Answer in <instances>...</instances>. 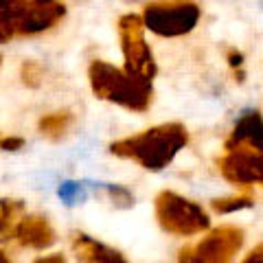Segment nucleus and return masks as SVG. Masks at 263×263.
<instances>
[{
	"label": "nucleus",
	"instance_id": "7ed1b4c3",
	"mask_svg": "<svg viewBox=\"0 0 263 263\" xmlns=\"http://www.w3.org/2000/svg\"><path fill=\"white\" fill-rule=\"evenodd\" d=\"M156 219L162 230L176 237H193L206 233L211 217L200 204L178 195L174 191H160L156 195Z\"/></svg>",
	"mask_w": 263,
	"mask_h": 263
},
{
	"label": "nucleus",
	"instance_id": "1a4fd4ad",
	"mask_svg": "<svg viewBox=\"0 0 263 263\" xmlns=\"http://www.w3.org/2000/svg\"><path fill=\"white\" fill-rule=\"evenodd\" d=\"M226 152H250V154H263V117L261 112L250 110L235 123L233 132L228 134L224 143Z\"/></svg>",
	"mask_w": 263,
	"mask_h": 263
},
{
	"label": "nucleus",
	"instance_id": "4be33fe9",
	"mask_svg": "<svg viewBox=\"0 0 263 263\" xmlns=\"http://www.w3.org/2000/svg\"><path fill=\"white\" fill-rule=\"evenodd\" d=\"M9 261V254H7L5 250H0V263H7Z\"/></svg>",
	"mask_w": 263,
	"mask_h": 263
},
{
	"label": "nucleus",
	"instance_id": "39448f33",
	"mask_svg": "<svg viewBox=\"0 0 263 263\" xmlns=\"http://www.w3.org/2000/svg\"><path fill=\"white\" fill-rule=\"evenodd\" d=\"M117 31L121 40V53H123V60H125V70L152 81L156 77V72H158V66H156L154 53L145 40L147 29H145L143 15H136V13L121 15L117 22Z\"/></svg>",
	"mask_w": 263,
	"mask_h": 263
},
{
	"label": "nucleus",
	"instance_id": "b1692460",
	"mask_svg": "<svg viewBox=\"0 0 263 263\" xmlns=\"http://www.w3.org/2000/svg\"><path fill=\"white\" fill-rule=\"evenodd\" d=\"M37 3H55V0H37Z\"/></svg>",
	"mask_w": 263,
	"mask_h": 263
},
{
	"label": "nucleus",
	"instance_id": "423d86ee",
	"mask_svg": "<svg viewBox=\"0 0 263 263\" xmlns=\"http://www.w3.org/2000/svg\"><path fill=\"white\" fill-rule=\"evenodd\" d=\"M243 239L246 237L239 226L224 224V226L213 228L195 246L180 250L178 259L189 263H226L241 250Z\"/></svg>",
	"mask_w": 263,
	"mask_h": 263
},
{
	"label": "nucleus",
	"instance_id": "aec40b11",
	"mask_svg": "<svg viewBox=\"0 0 263 263\" xmlns=\"http://www.w3.org/2000/svg\"><path fill=\"white\" fill-rule=\"evenodd\" d=\"M228 62H230V66H233V68H239V66H241V62H243V55L241 53H230L228 55Z\"/></svg>",
	"mask_w": 263,
	"mask_h": 263
},
{
	"label": "nucleus",
	"instance_id": "393cba45",
	"mask_svg": "<svg viewBox=\"0 0 263 263\" xmlns=\"http://www.w3.org/2000/svg\"><path fill=\"white\" fill-rule=\"evenodd\" d=\"M0 62H3V57H0Z\"/></svg>",
	"mask_w": 263,
	"mask_h": 263
},
{
	"label": "nucleus",
	"instance_id": "6e6552de",
	"mask_svg": "<svg viewBox=\"0 0 263 263\" xmlns=\"http://www.w3.org/2000/svg\"><path fill=\"white\" fill-rule=\"evenodd\" d=\"M219 174L228 182L239 186H252L263 184V154H250V152H226L217 160Z\"/></svg>",
	"mask_w": 263,
	"mask_h": 263
},
{
	"label": "nucleus",
	"instance_id": "4468645a",
	"mask_svg": "<svg viewBox=\"0 0 263 263\" xmlns=\"http://www.w3.org/2000/svg\"><path fill=\"white\" fill-rule=\"evenodd\" d=\"M252 197L250 195H233V197H217V200L211 202V206L219 215H228V213H235V211H243V209H250L252 206Z\"/></svg>",
	"mask_w": 263,
	"mask_h": 263
},
{
	"label": "nucleus",
	"instance_id": "412c9836",
	"mask_svg": "<svg viewBox=\"0 0 263 263\" xmlns=\"http://www.w3.org/2000/svg\"><path fill=\"white\" fill-rule=\"evenodd\" d=\"M37 261H40V263H44V261H57V263H62L64 257H62V254H55V257H40Z\"/></svg>",
	"mask_w": 263,
	"mask_h": 263
},
{
	"label": "nucleus",
	"instance_id": "ddd939ff",
	"mask_svg": "<svg viewBox=\"0 0 263 263\" xmlns=\"http://www.w3.org/2000/svg\"><path fill=\"white\" fill-rule=\"evenodd\" d=\"M72 121L75 119H72V114L68 110L53 112V114H46V117L40 119L37 129H40V134H44L48 138H53V141H57V138H62L66 132L70 129Z\"/></svg>",
	"mask_w": 263,
	"mask_h": 263
},
{
	"label": "nucleus",
	"instance_id": "9b49d317",
	"mask_svg": "<svg viewBox=\"0 0 263 263\" xmlns=\"http://www.w3.org/2000/svg\"><path fill=\"white\" fill-rule=\"evenodd\" d=\"M70 248L75 252L77 261H88V263H123L125 261V257H123L119 250H114L110 246L97 241L84 233L72 235Z\"/></svg>",
	"mask_w": 263,
	"mask_h": 263
},
{
	"label": "nucleus",
	"instance_id": "9d476101",
	"mask_svg": "<svg viewBox=\"0 0 263 263\" xmlns=\"http://www.w3.org/2000/svg\"><path fill=\"white\" fill-rule=\"evenodd\" d=\"M13 239L18 241L22 248L44 250L55 243L57 235H55V228L51 226V221L44 215H24L20 219L18 228H15Z\"/></svg>",
	"mask_w": 263,
	"mask_h": 263
},
{
	"label": "nucleus",
	"instance_id": "20e7f679",
	"mask_svg": "<svg viewBox=\"0 0 263 263\" xmlns=\"http://www.w3.org/2000/svg\"><path fill=\"white\" fill-rule=\"evenodd\" d=\"M200 18L202 9L193 0H152L143 9L145 29L158 37H182L197 27Z\"/></svg>",
	"mask_w": 263,
	"mask_h": 263
},
{
	"label": "nucleus",
	"instance_id": "f3484780",
	"mask_svg": "<svg viewBox=\"0 0 263 263\" xmlns=\"http://www.w3.org/2000/svg\"><path fill=\"white\" fill-rule=\"evenodd\" d=\"M60 197L68 204H75L77 200H81V186L77 182H64L60 186Z\"/></svg>",
	"mask_w": 263,
	"mask_h": 263
},
{
	"label": "nucleus",
	"instance_id": "6ab92c4d",
	"mask_svg": "<svg viewBox=\"0 0 263 263\" xmlns=\"http://www.w3.org/2000/svg\"><path fill=\"white\" fill-rule=\"evenodd\" d=\"M243 261H246V263H252V261H254V263H263V243H259L257 248H252L250 254H248V257H246Z\"/></svg>",
	"mask_w": 263,
	"mask_h": 263
},
{
	"label": "nucleus",
	"instance_id": "f8f14e48",
	"mask_svg": "<svg viewBox=\"0 0 263 263\" xmlns=\"http://www.w3.org/2000/svg\"><path fill=\"white\" fill-rule=\"evenodd\" d=\"M24 217V202L0 197V243L13 239L15 228Z\"/></svg>",
	"mask_w": 263,
	"mask_h": 263
},
{
	"label": "nucleus",
	"instance_id": "dca6fc26",
	"mask_svg": "<svg viewBox=\"0 0 263 263\" xmlns=\"http://www.w3.org/2000/svg\"><path fill=\"white\" fill-rule=\"evenodd\" d=\"M13 40L11 20H9V5H0V44H7Z\"/></svg>",
	"mask_w": 263,
	"mask_h": 263
},
{
	"label": "nucleus",
	"instance_id": "5701e85b",
	"mask_svg": "<svg viewBox=\"0 0 263 263\" xmlns=\"http://www.w3.org/2000/svg\"><path fill=\"white\" fill-rule=\"evenodd\" d=\"M13 3H18V0H0V5H13Z\"/></svg>",
	"mask_w": 263,
	"mask_h": 263
},
{
	"label": "nucleus",
	"instance_id": "f03ea898",
	"mask_svg": "<svg viewBox=\"0 0 263 263\" xmlns=\"http://www.w3.org/2000/svg\"><path fill=\"white\" fill-rule=\"evenodd\" d=\"M88 81L97 99L121 105L132 112L149 110L154 101V88L149 79L138 77L125 68H117L103 60H95L90 64Z\"/></svg>",
	"mask_w": 263,
	"mask_h": 263
},
{
	"label": "nucleus",
	"instance_id": "0eeeda50",
	"mask_svg": "<svg viewBox=\"0 0 263 263\" xmlns=\"http://www.w3.org/2000/svg\"><path fill=\"white\" fill-rule=\"evenodd\" d=\"M66 15V7L55 3H37V0H18L9 5V20L13 37L20 35H37V33L51 31L60 24Z\"/></svg>",
	"mask_w": 263,
	"mask_h": 263
},
{
	"label": "nucleus",
	"instance_id": "f257e3e1",
	"mask_svg": "<svg viewBox=\"0 0 263 263\" xmlns=\"http://www.w3.org/2000/svg\"><path fill=\"white\" fill-rule=\"evenodd\" d=\"M189 132L182 123H162L141 134L121 138L110 145V154L141 164L147 171H162L186 147Z\"/></svg>",
	"mask_w": 263,
	"mask_h": 263
},
{
	"label": "nucleus",
	"instance_id": "2eb2a0df",
	"mask_svg": "<svg viewBox=\"0 0 263 263\" xmlns=\"http://www.w3.org/2000/svg\"><path fill=\"white\" fill-rule=\"evenodd\" d=\"M22 84L29 86V88H37L40 84H42V66H40L37 62H24L22 64Z\"/></svg>",
	"mask_w": 263,
	"mask_h": 263
},
{
	"label": "nucleus",
	"instance_id": "a211bd4d",
	"mask_svg": "<svg viewBox=\"0 0 263 263\" xmlns=\"http://www.w3.org/2000/svg\"><path fill=\"white\" fill-rule=\"evenodd\" d=\"M22 145H24V141H22V138H15V136L5 138V141L0 143V147H3V149H7V152H15V149H20Z\"/></svg>",
	"mask_w": 263,
	"mask_h": 263
}]
</instances>
